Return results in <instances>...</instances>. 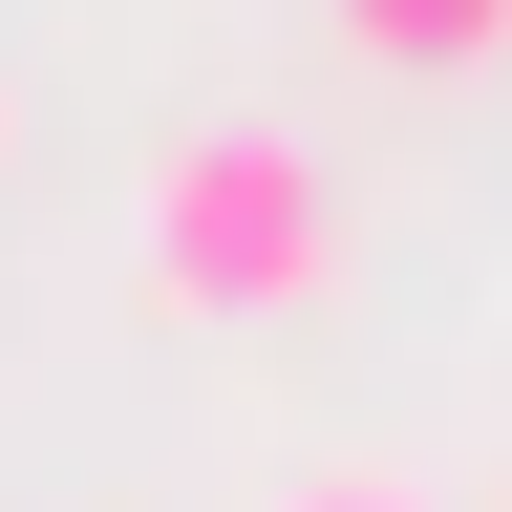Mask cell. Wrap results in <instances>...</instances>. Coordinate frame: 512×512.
<instances>
[{
  "label": "cell",
  "instance_id": "1",
  "mask_svg": "<svg viewBox=\"0 0 512 512\" xmlns=\"http://www.w3.org/2000/svg\"><path fill=\"white\" fill-rule=\"evenodd\" d=\"M320 278H342V214L278 128H192L150 171V299L171 320H299Z\"/></svg>",
  "mask_w": 512,
  "mask_h": 512
},
{
  "label": "cell",
  "instance_id": "2",
  "mask_svg": "<svg viewBox=\"0 0 512 512\" xmlns=\"http://www.w3.org/2000/svg\"><path fill=\"white\" fill-rule=\"evenodd\" d=\"M342 43H363V64H491L512 0H342Z\"/></svg>",
  "mask_w": 512,
  "mask_h": 512
},
{
  "label": "cell",
  "instance_id": "3",
  "mask_svg": "<svg viewBox=\"0 0 512 512\" xmlns=\"http://www.w3.org/2000/svg\"><path fill=\"white\" fill-rule=\"evenodd\" d=\"M299 512H427V491H406V470H320Z\"/></svg>",
  "mask_w": 512,
  "mask_h": 512
}]
</instances>
